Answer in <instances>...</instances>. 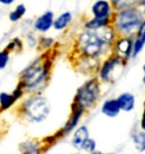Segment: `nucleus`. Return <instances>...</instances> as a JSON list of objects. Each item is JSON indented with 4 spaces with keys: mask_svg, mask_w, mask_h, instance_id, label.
Masks as SVG:
<instances>
[{
    "mask_svg": "<svg viewBox=\"0 0 145 154\" xmlns=\"http://www.w3.org/2000/svg\"><path fill=\"white\" fill-rule=\"evenodd\" d=\"M109 22V18H94L86 23V28L88 30H95L101 27L107 26Z\"/></svg>",
    "mask_w": 145,
    "mask_h": 154,
    "instance_id": "dca6fc26",
    "label": "nucleus"
},
{
    "mask_svg": "<svg viewBox=\"0 0 145 154\" xmlns=\"http://www.w3.org/2000/svg\"><path fill=\"white\" fill-rule=\"evenodd\" d=\"M88 138H89V132L87 126L83 125L81 127L77 128L74 132L72 140L74 147L77 149H82L83 145H84V143Z\"/></svg>",
    "mask_w": 145,
    "mask_h": 154,
    "instance_id": "9d476101",
    "label": "nucleus"
},
{
    "mask_svg": "<svg viewBox=\"0 0 145 154\" xmlns=\"http://www.w3.org/2000/svg\"><path fill=\"white\" fill-rule=\"evenodd\" d=\"M16 101V98L14 97L13 94H9L6 92H1L0 93V106L1 109L5 110L11 107L14 104V102Z\"/></svg>",
    "mask_w": 145,
    "mask_h": 154,
    "instance_id": "f3484780",
    "label": "nucleus"
},
{
    "mask_svg": "<svg viewBox=\"0 0 145 154\" xmlns=\"http://www.w3.org/2000/svg\"><path fill=\"white\" fill-rule=\"evenodd\" d=\"M23 144L25 146H24V150H22V151L28 152L29 148H31V153H38L39 152V150L37 149V145L33 142V141H26V142H24Z\"/></svg>",
    "mask_w": 145,
    "mask_h": 154,
    "instance_id": "5701e85b",
    "label": "nucleus"
},
{
    "mask_svg": "<svg viewBox=\"0 0 145 154\" xmlns=\"http://www.w3.org/2000/svg\"><path fill=\"white\" fill-rule=\"evenodd\" d=\"M121 61H120L119 57H113V58H109V60H106V62L103 63V67H101L100 70V77L103 81H109L110 77H112V72L115 71V67L120 65Z\"/></svg>",
    "mask_w": 145,
    "mask_h": 154,
    "instance_id": "6e6552de",
    "label": "nucleus"
},
{
    "mask_svg": "<svg viewBox=\"0 0 145 154\" xmlns=\"http://www.w3.org/2000/svg\"><path fill=\"white\" fill-rule=\"evenodd\" d=\"M132 140L134 142L135 148L138 151L143 152L145 151V133L144 132H138L132 136Z\"/></svg>",
    "mask_w": 145,
    "mask_h": 154,
    "instance_id": "a211bd4d",
    "label": "nucleus"
},
{
    "mask_svg": "<svg viewBox=\"0 0 145 154\" xmlns=\"http://www.w3.org/2000/svg\"><path fill=\"white\" fill-rule=\"evenodd\" d=\"M83 112H84V108L81 106H79L78 104H75L72 117L70 118L69 122L67 123L66 126H65V128H64L65 133L66 134L70 133L71 131H73V129L76 128V126L78 125V123H79V120L81 119V117L83 115Z\"/></svg>",
    "mask_w": 145,
    "mask_h": 154,
    "instance_id": "ddd939ff",
    "label": "nucleus"
},
{
    "mask_svg": "<svg viewBox=\"0 0 145 154\" xmlns=\"http://www.w3.org/2000/svg\"><path fill=\"white\" fill-rule=\"evenodd\" d=\"M120 107L116 99H109L104 101L101 106V112L107 117H116L119 114Z\"/></svg>",
    "mask_w": 145,
    "mask_h": 154,
    "instance_id": "4468645a",
    "label": "nucleus"
},
{
    "mask_svg": "<svg viewBox=\"0 0 145 154\" xmlns=\"http://www.w3.org/2000/svg\"><path fill=\"white\" fill-rule=\"evenodd\" d=\"M143 71H144V77H143V83L145 84V64L143 65Z\"/></svg>",
    "mask_w": 145,
    "mask_h": 154,
    "instance_id": "bb28decb",
    "label": "nucleus"
},
{
    "mask_svg": "<svg viewBox=\"0 0 145 154\" xmlns=\"http://www.w3.org/2000/svg\"><path fill=\"white\" fill-rule=\"evenodd\" d=\"M136 0H112L113 5L115 6L116 9L122 10V9L128 8L133 4Z\"/></svg>",
    "mask_w": 145,
    "mask_h": 154,
    "instance_id": "aec40b11",
    "label": "nucleus"
},
{
    "mask_svg": "<svg viewBox=\"0 0 145 154\" xmlns=\"http://www.w3.org/2000/svg\"><path fill=\"white\" fill-rule=\"evenodd\" d=\"M51 112L50 102L43 96H33L23 104V113L30 121L42 122Z\"/></svg>",
    "mask_w": 145,
    "mask_h": 154,
    "instance_id": "f257e3e1",
    "label": "nucleus"
},
{
    "mask_svg": "<svg viewBox=\"0 0 145 154\" xmlns=\"http://www.w3.org/2000/svg\"><path fill=\"white\" fill-rule=\"evenodd\" d=\"M140 126L142 128V130L145 131V110L143 111V114L142 117H141V123H140Z\"/></svg>",
    "mask_w": 145,
    "mask_h": 154,
    "instance_id": "b1692460",
    "label": "nucleus"
},
{
    "mask_svg": "<svg viewBox=\"0 0 145 154\" xmlns=\"http://www.w3.org/2000/svg\"><path fill=\"white\" fill-rule=\"evenodd\" d=\"M9 62V53L7 50L0 51V69H4Z\"/></svg>",
    "mask_w": 145,
    "mask_h": 154,
    "instance_id": "4be33fe9",
    "label": "nucleus"
},
{
    "mask_svg": "<svg viewBox=\"0 0 145 154\" xmlns=\"http://www.w3.org/2000/svg\"><path fill=\"white\" fill-rule=\"evenodd\" d=\"M145 45V20H142L140 25L138 26L136 39L133 42V51H132V58L137 56L140 53Z\"/></svg>",
    "mask_w": 145,
    "mask_h": 154,
    "instance_id": "9b49d317",
    "label": "nucleus"
},
{
    "mask_svg": "<svg viewBox=\"0 0 145 154\" xmlns=\"http://www.w3.org/2000/svg\"><path fill=\"white\" fill-rule=\"evenodd\" d=\"M118 105L120 107V110L129 112L134 109L135 106V97L133 94L129 93V92H124V93L120 94L116 98Z\"/></svg>",
    "mask_w": 145,
    "mask_h": 154,
    "instance_id": "f8f14e48",
    "label": "nucleus"
},
{
    "mask_svg": "<svg viewBox=\"0 0 145 154\" xmlns=\"http://www.w3.org/2000/svg\"><path fill=\"white\" fill-rule=\"evenodd\" d=\"M47 73L48 67L46 66V63L41 64L38 61H36L26 69L23 75V81L21 83L23 84L24 88L32 90L44 82Z\"/></svg>",
    "mask_w": 145,
    "mask_h": 154,
    "instance_id": "39448f33",
    "label": "nucleus"
},
{
    "mask_svg": "<svg viewBox=\"0 0 145 154\" xmlns=\"http://www.w3.org/2000/svg\"><path fill=\"white\" fill-rule=\"evenodd\" d=\"M72 13L71 12H64L60 16H58L56 19L54 20V28L56 30H63L69 25L72 21Z\"/></svg>",
    "mask_w": 145,
    "mask_h": 154,
    "instance_id": "2eb2a0df",
    "label": "nucleus"
},
{
    "mask_svg": "<svg viewBox=\"0 0 145 154\" xmlns=\"http://www.w3.org/2000/svg\"><path fill=\"white\" fill-rule=\"evenodd\" d=\"M54 24V14L53 12L47 11L39 16L35 21V28L40 32H46L53 26Z\"/></svg>",
    "mask_w": 145,
    "mask_h": 154,
    "instance_id": "0eeeda50",
    "label": "nucleus"
},
{
    "mask_svg": "<svg viewBox=\"0 0 145 154\" xmlns=\"http://www.w3.org/2000/svg\"><path fill=\"white\" fill-rule=\"evenodd\" d=\"M133 51V42L130 38H121L116 42L115 52L117 57L120 59H128L132 56Z\"/></svg>",
    "mask_w": 145,
    "mask_h": 154,
    "instance_id": "423d86ee",
    "label": "nucleus"
},
{
    "mask_svg": "<svg viewBox=\"0 0 145 154\" xmlns=\"http://www.w3.org/2000/svg\"><path fill=\"white\" fill-rule=\"evenodd\" d=\"M142 22V14L136 8H125L120 10L115 19V28L123 34H127L138 28Z\"/></svg>",
    "mask_w": 145,
    "mask_h": 154,
    "instance_id": "f03ea898",
    "label": "nucleus"
},
{
    "mask_svg": "<svg viewBox=\"0 0 145 154\" xmlns=\"http://www.w3.org/2000/svg\"><path fill=\"white\" fill-rule=\"evenodd\" d=\"M112 7L106 0H97L91 7V12L95 18H109Z\"/></svg>",
    "mask_w": 145,
    "mask_h": 154,
    "instance_id": "1a4fd4ad",
    "label": "nucleus"
},
{
    "mask_svg": "<svg viewBox=\"0 0 145 154\" xmlns=\"http://www.w3.org/2000/svg\"><path fill=\"white\" fill-rule=\"evenodd\" d=\"M15 0H0V3L4 5H11Z\"/></svg>",
    "mask_w": 145,
    "mask_h": 154,
    "instance_id": "393cba45",
    "label": "nucleus"
},
{
    "mask_svg": "<svg viewBox=\"0 0 145 154\" xmlns=\"http://www.w3.org/2000/svg\"><path fill=\"white\" fill-rule=\"evenodd\" d=\"M25 13H26V7L23 4H19L16 7V9L10 13L9 18H10V20L12 21V22H15V21L19 20Z\"/></svg>",
    "mask_w": 145,
    "mask_h": 154,
    "instance_id": "6ab92c4d",
    "label": "nucleus"
},
{
    "mask_svg": "<svg viewBox=\"0 0 145 154\" xmlns=\"http://www.w3.org/2000/svg\"><path fill=\"white\" fill-rule=\"evenodd\" d=\"M95 147H97L95 141L94 139H91V138H88V139L86 140V142L84 143V145H83L82 149H84L88 152H94Z\"/></svg>",
    "mask_w": 145,
    "mask_h": 154,
    "instance_id": "412c9836",
    "label": "nucleus"
},
{
    "mask_svg": "<svg viewBox=\"0 0 145 154\" xmlns=\"http://www.w3.org/2000/svg\"><path fill=\"white\" fill-rule=\"evenodd\" d=\"M140 5L144 7V12H145V0H141V1H140Z\"/></svg>",
    "mask_w": 145,
    "mask_h": 154,
    "instance_id": "a878e982",
    "label": "nucleus"
},
{
    "mask_svg": "<svg viewBox=\"0 0 145 154\" xmlns=\"http://www.w3.org/2000/svg\"><path fill=\"white\" fill-rule=\"evenodd\" d=\"M100 85L97 80L91 79L83 84L76 94V104L83 108H89L97 102L100 97Z\"/></svg>",
    "mask_w": 145,
    "mask_h": 154,
    "instance_id": "20e7f679",
    "label": "nucleus"
},
{
    "mask_svg": "<svg viewBox=\"0 0 145 154\" xmlns=\"http://www.w3.org/2000/svg\"><path fill=\"white\" fill-rule=\"evenodd\" d=\"M79 42L84 54L91 58L97 56L103 50V45L107 43L97 30H88L83 33Z\"/></svg>",
    "mask_w": 145,
    "mask_h": 154,
    "instance_id": "7ed1b4c3",
    "label": "nucleus"
}]
</instances>
